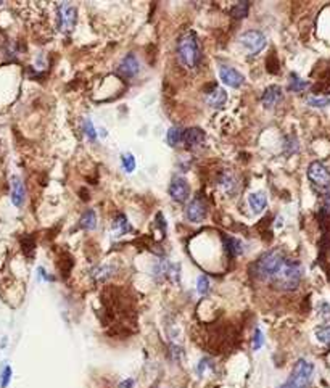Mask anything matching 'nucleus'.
<instances>
[{
  "label": "nucleus",
  "instance_id": "nucleus-33",
  "mask_svg": "<svg viewBox=\"0 0 330 388\" xmlns=\"http://www.w3.org/2000/svg\"><path fill=\"white\" fill-rule=\"evenodd\" d=\"M264 343V339H263V333L260 329L255 330V339H253V350H260L261 346Z\"/></svg>",
  "mask_w": 330,
  "mask_h": 388
},
{
  "label": "nucleus",
  "instance_id": "nucleus-15",
  "mask_svg": "<svg viewBox=\"0 0 330 388\" xmlns=\"http://www.w3.org/2000/svg\"><path fill=\"white\" fill-rule=\"evenodd\" d=\"M248 203H250L253 213L260 214V213L264 211V208L267 205V198H266V195L263 192H253L251 195L248 197Z\"/></svg>",
  "mask_w": 330,
  "mask_h": 388
},
{
  "label": "nucleus",
  "instance_id": "nucleus-6",
  "mask_svg": "<svg viewBox=\"0 0 330 388\" xmlns=\"http://www.w3.org/2000/svg\"><path fill=\"white\" fill-rule=\"evenodd\" d=\"M240 44L248 50L250 55H258L266 47V36L261 31H246L240 36Z\"/></svg>",
  "mask_w": 330,
  "mask_h": 388
},
{
  "label": "nucleus",
  "instance_id": "nucleus-29",
  "mask_svg": "<svg viewBox=\"0 0 330 388\" xmlns=\"http://www.w3.org/2000/svg\"><path fill=\"white\" fill-rule=\"evenodd\" d=\"M84 132H86V136H87L90 140H95V139H97V132H95L94 124H92L90 119H86V121H84Z\"/></svg>",
  "mask_w": 330,
  "mask_h": 388
},
{
  "label": "nucleus",
  "instance_id": "nucleus-30",
  "mask_svg": "<svg viewBox=\"0 0 330 388\" xmlns=\"http://www.w3.org/2000/svg\"><path fill=\"white\" fill-rule=\"evenodd\" d=\"M319 316L324 319V321H330V304L322 301L319 304Z\"/></svg>",
  "mask_w": 330,
  "mask_h": 388
},
{
  "label": "nucleus",
  "instance_id": "nucleus-34",
  "mask_svg": "<svg viewBox=\"0 0 330 388\" xmlns=\"http://www.w3.org/2000/svg\"><path fill=\"white\" fill-rule=\"evenodd\" d=\"M23 248L29 254V251L34 248V240L33 239H23Z\"/></svg>",
  "mask_w": 330,
  "mask_h": 388
},
{
  "label": "nucleus",
  "instance_id": "nucleus-16",
  "mask_svg": "<svg viewBox=\"0 0 330 388\" xmlns=\"http://www.w3.org/2000/svg\"><path fill=\"white\" fill-rule=\"evenodd\" d=\"M224 240V248L229 253V256H239L243 253V245L240 240H237L234 237H222Z\"/></svg>",
  "mask_w": 330,
  "mask_h": 388
},
{
  "label": "nucleus",
  "instance_id": "nucleus-9",
  "mask_svg": "<svg viewBox=\"0 0 330 388\" xmlns=\"http://www.w3.org/2000/svg\"><path fill=\"white\" fill-rule=\"evenodd\" d=\"M206 218V205L200 197H195L187 206H185V219L189 222L198 224Z\"/></svg>",
  "mask_w": 330,
  "mask_h": 388
},
{
  "label": "nucleus",
  "instance_id": "nucleus-27",
  "mask_svg": "<svg viewBox=\"0 0 330 388\" xmlns=\"http://www.w3.org/2000/svg\"><path fill=\"white\" fill-rule=\"evenodd\" d=\"M197 285H198V293H200V295H206V293H208V290H210V280H208V277H206V275H200Z\"/></svg>",
  "mask_w": 330,
  "mask_h": 388
},
{
  "label": "nucleus",
  "instance_id": "nucleus-10",
  "mask_svg": "<svg viewBox=\"0 0 330 388\" xmlns=\"http://www.w3.org/2000/svg\"><path fill=\"white\" fill-rule=\"evenodd\" d=\"M140 71V63L137 57L134 54L126 55L124 58L121 60V63L118 65V74H121L122 77L131 79V77H136Z\"/></svg>",
  "mask_w": 330,
  "mask_h": 388
},
{
  "label": "nucleus",
  "instance_id": "nucleus-8",
  "mask_svg": "<svg viewBox=\"0 0 330 388\" xmlns=\"http://www.w3.org/2000/svg\"><path fill=\"white\" fill-rule=\"evenodd\" d=\"M169 195L174 201L184 203L190 197V186L184 177H174L169 186Z\"/></svg>",
  "mask_w": 330,
  "mask_h": 388
},
{
  "label": "nucleus",
  "instance_id": "nucleus-36",
  "mask_svg": "<svg viewBox=\"0 0 330 388\" xmlns=\"http://www.w3.org/2000/svg\"><path fill=\"white\" fill-rule=\"evenodd\" d=\"M132 386H134V380L132 379H128V380L119 383V388H132Z\"/></svg>",
  "mask_w": 330,
  "mask_h": 388
},
{
  "label": "nucleus",
  "instance_id": "nucleus-21",
  "mask_svg": "<svg viewBox=\"0 0 330 388\" xmlns=\"http://www.w3.org/2000/svg\"><path fill=\"white\" fill-rule=\"evenodd\" d=\"M182 134H184V132L181 131V127H171L168 131V136H166L168 144L171 147H177L181 142H182Z\"/></svg>",
  "mask_w": 330,
  "mask_h": 388
},
{
  "label": "nucleus",
  "instance_id": "nucleus-13",
  "mask_svg": "<svg viewBox=\"0 0 330 388\" xmlns=\"http://www.w3.org/2000/svg\"><path fill=\"white\" fill-rule=\"evenodd\" d=\"M282 89L279 86H269L261 97V104L266 108H274L282 100Z\"/></svg>",
  "mask_w": 330,
  "mask_h": 388
},
{
  "label": "nucleus",
  "instance_id": "nucleus-25",
  "mask_svg": "<svg viewBox=\"0 0 330 388\" xmlns=\"http://www.w3.org/2000/svg\"><path fill=\"white\" fill-rule=\"evenodd\" d=\"M121 161H122V168H124L126 172H132L134 169H136V160H134V157L131 155V153L122 155Z\"/></svg>",
  "mask_w": 330,
  "mask_h": 388
},
{
  "label": "nucleus",
  "instance_id": "nucleus-19",
  "mask_svg": "<svg viewBox=\"0 0 330 388\" xmlns=\"http://www.w3.org/2000/svg\"><path fill=\"white\" fill-rule=\"evenodd\" d=\"M309 87V83L301 77H298L295 73L290 74V81H288V90L292 92H303Z\"/></svg>",
  "mask_w": 330,
  "mask_h": 388
},
{
  "label": "nucleus",
  "instance_id": "nucleus-2",
  "mask_svg": "<svg viewBox=\"0 0 330 388\" xmlns=\"http://www.w3.org/2000/svg\"><path fill=\"white\" fill-rule=\"evenodd\" d=\"M176 52H177L179 61L185 68L193 69L200 65L201 52H200L198 39H197V36H195L193 31H189V33H185L179 37Z\"/></svg>",
  "mask_w": 330,
  "mask_h": 388
},
{
  "label": "nucleus",
  "instance_id": "nucleus-1",
  "mask_svg": "<svg viewBox=\"0 0 330 388\" xmlns=\"http://www.w3.org/2000/svg\"><path fill=\"white\" fill-rule=\"evenodd\" d=\"M303 277V268L296 260H288L285 258L282 266L277 269V272L272 275L269 280L272 287L284 290V292H292L295 290L301 282Z\"/></svg>",
  "mask_w": 330,
  "mask_h": 388
},
{
  "label": "nucleus",
  "instance_id": "nucleus-7",
  "mask_svg": "<svg viewBox=\"0 0 330 388\" xmlns=\"http://www.w3.org/2000/svg\"><path fill=\"white\" fill-rule=\"evenodd\" d=\"M78 10L74 5H71V2H61L58 5V21L60 28L63 31H73L76 26L78 19Z\"/></svg>",
  "mask_w": 330,
  "mask_h": 388
},
{
  "label": "nucleus",
  "instance_id": "nucleus-35",
  "mask_svg": "<svg viewBox=\"0 0 330 388\" xmlns=\"http://www.w3.org/2000/svg\"><path fill=\"white\" fill-rule=\"evenodd\" d=\"M322 213H325L327 216L330 214V193H325V195H324V206H322Z\"/></svg>",
  "mask_w": 330,
  "mask_h": 388
},
{
  "label": "nucleus",
  "instance_id": "nucleus-24",
  "mask_svg": "<svg viewBox=\"0 0 330 388\" xmlns=\"http://www.w3.org/2000/svg\"><path fill=\"white\" fill-rule=\"evenodd\" d=\"M330 104V98L327 97H309L308 98V105L314 107V108H324Z\"/></svg>",
  "mask_w": 330,
  "mask_h": 388
},
{
  "label": "nucleus",
  "instance_id": "nucleus-31",
  "mask_svg": "<svg viewBox=\"0 0 330 388\" xmlns=\"http://www.w3.org/2000/svg\"><path fill=\"white\" fill-rule=\"evenodd\" d=\"M285 150L288 155H292V153H295L298 150V142L295 137H287V142H285Z\"/></svg>",
  "mask_w": 330,
  "mask_h": 388
},
{
  "label": "nucleus",
  "instance_id": "nucleus-26",
  "mask_svg": "<svg viewBox=\"0 0 330 388\" xmlns=\"http://www.w3.org/2000/svg\"><path fill=\"white\" fill-rule=\"evenodd\" d=\"M111 274H113V268L111 266H101V268H97L94 271V275H95L97 279H100V280L107 279L108 275H111Z\"/></svg>",
  "mask_w": 330,
  "mask_h": 388
},
{
  "label": "nucleus",
  "instance_id": "nucleus-18",
  "mask_svg": "<svg viewBox=\"0 0 330 388\" xmlns=\"http://www.w3.org/2000/svg\"><path fill=\"white\" fill-rule=\"evenodd\" d=\"M79 226L82 229H87V230H92L95 226H97V216H95V211L94 210H87L82 213V216L79 219Z\"/></svg>",
  "mask_w": 330,
  "mask_h": 388
},
{
  "label": "nucleus",
  "instance_id": "nucleus-3",
  "mask_svg": "<svg viewBox=\"0 0 330 388\" xmlns=\"http://www.w3.org/2000/svg\"><path fill=\"white\" fill-rule=\"evenodd\" d=\"M285 260V254L281 250H271L261 254L253 264V275L258 280L269 282L272 279V275L277 272L282 266V263Z\"/></svg>",
  "mask_w": 330,
  "mask_h": 388
},
{
  "label": "nucleus",
  "instance_id": "nucleus-17",
  "mask_svg": "<svg viewBox=\"0 0 330 388\" xmlns=\"http://www.w3.org/2000/svg\"><path fill=\"white\" fill-rule=\"evenodd\" d=\"M225 100H227V94H225V90L216 87L211 94H208V100L206 101H208V105L213 107V108H221L225 104Z\"/></svg>",
  "mask_w": 330,
  "mask_h": 388
},
{
  "label": "nucleus",
  "instance_id": "nucleus-37",
  "mask_svg": "<svg viewBox=\"0 0 330 388\" xmlns=\"http://www.w3.org/2000/svg\"><path fill=\"white\" fill-rule=\"evenodd\" d=\"M281 388H292V386H288V385H287V383H284V385H282V386H281Z\"/></svg>",
  "mask_w": 330,
  "mask_h": 388
},
{
  "label": "nucleus",
  "instance_id": "nucleus-28",
  "mask_svg": "<svg viewBox=\"0 0 330 388\" xmlns=\"http://www.w3.org/2000/svg\"><path fill=\"white\" fill-rule=\"evenodd\" d=\"M10 380H12V367L7 366L5 369H4V372H2V377H0V386L7 388Z\"/></svg>",
  "mask_w": 330,
  "mask_h": 388
},
{
  "label": "nucleus",
  "instance_id": "nucleus-12",
  "mask_svg": "<svg viewBox=\"0 0 330 388\" xmlns=\"http://www.w3.org/2000/svg\"><path fill=\"white\" fill-rule=\"evenodd\" d=\"M184 144L187 145V148H197L205 142V131L200 127H189L184 131L182 134Z\"/></svg>",
  "mask_w": 330,
  "mask_h": 388
},
{
  "label": "nucleus",
  "instance_id": "nucleus-22",
  "mask_svg": "<svg viewBox=\"0 0 330 388\" xmlns=\"http://www.w3.org/2000/svg\"><path fill=\"white\" fill-rule=\"evenodd\" d=\"M113 229H116L119 234H126L131 230V226H129L128 218L124 216V214H118L115 222H113Z\"/></svg>",
  "mask_w": 330,
  "mask_h": 388
},
{
  "label": "nucleus",
  "instance_id": "nucleus-32",
  "mask_svg": "<svg viewBox=\"0 0 330 388\" xmlns=\"http://www.w3.org/2000/svg\"><path fill=\"white\" fill-rule=\"evenodd\" d=\"M266 66L269 69V73H277V71H279V61H277L275 55L269 57V60L266 61Z\"/></svg>",
  "mask_w": 330,
  "mask_h": 388
},
{
  "label": "nucleus",
  "instance_id": "nucleus-11",
  "mask_svg": "<svg viewBox=\"0 0 330 388\" xmlns=\"http://www.w3.org/2000/svg\"><path fill=\"white\" fill-rule=\"evenodd\" d=\"M219 77L224 84H227L229 87H234V89H239L245 81L243 74H240L235 68H231V66H221Z\"/></svg>",
  "mask_w": 330,
  "mask_h": 388
},
{
  "label": "nucleus",
  "instance_id": "nucleus-14",
  "mask_svg": "<svg viewBox=\"0 0 330 388\" xmlns=\"http://www.w3.org/2000/svg\"><path fill=\"white\" fill-rule=\"evenodd\" d=\"M26 200V189L19 177H12V201L15 206H23Z\"/></svg>",
  "mask_w": 330,
  "mask_h": 388
},
{
  "label": "nucleus",
  "instance_id": "nucleus-4",
  "mask_svg": "<svg viewBox=\"0 0 330 388\" xmlns=\"http://www.w3.org/2000/svg\"><path fill=\"white\" fill-rule=\"evenodd\" d=\"M314 366L306 361V359H298L296 364L293 366V371L290 374V379L285 383L292 388H308L313 379Z\"/></svg>",
  "mask_w": 330,
  "mask_h": 388
},
{
  "label": "nucleus",
  "instance_id": "nucleus-23",
  "mask_svg": "<svg viewBox=\"0 0 330 388\" xmlns=\"http://www.w3.org/2000/svg\"><path fill=\"white\" fill-rule=\"evenodd\" d=\"M316 339L324 343V345H330V325H324V327H319L316 330Z\"/></svg>",
  "mask_w": 330,
  "mask_h": 388
},
{
  "label": "nucleus",
  "instance_id": "nucleus-5",
  "mask_svg": "<svg viewBox=\"0 0 330 388\" xmlns=\"http://www.w3.org/2000/svg\"><path fill=\"white\" fill-rule=\"evenodd\" d=\"M308 179L313 184L314 189H317L319 192L328 193L330 190V171L327 169V166L321 161H313L311 165L308 166Z\"/></svg>",
  "mask_w": 330,
  "mask_h": 388
},
{
  "label": "nucleus",
  "instance_id": "nucleus-20",
  "mask_svg": "<svg viewBox=\"0 0 330 388\" xmlns=\"http://www.w3.org/2000/svg\"><path fill=\"white\" fill-rule=\"evenodd\" d=\"M248 10H250V2H239L231 8V15L235 19H243L248 15Z\"/></svg>",
  "mask_w": 330,
  "mask_h": 388
}]
</instances>
